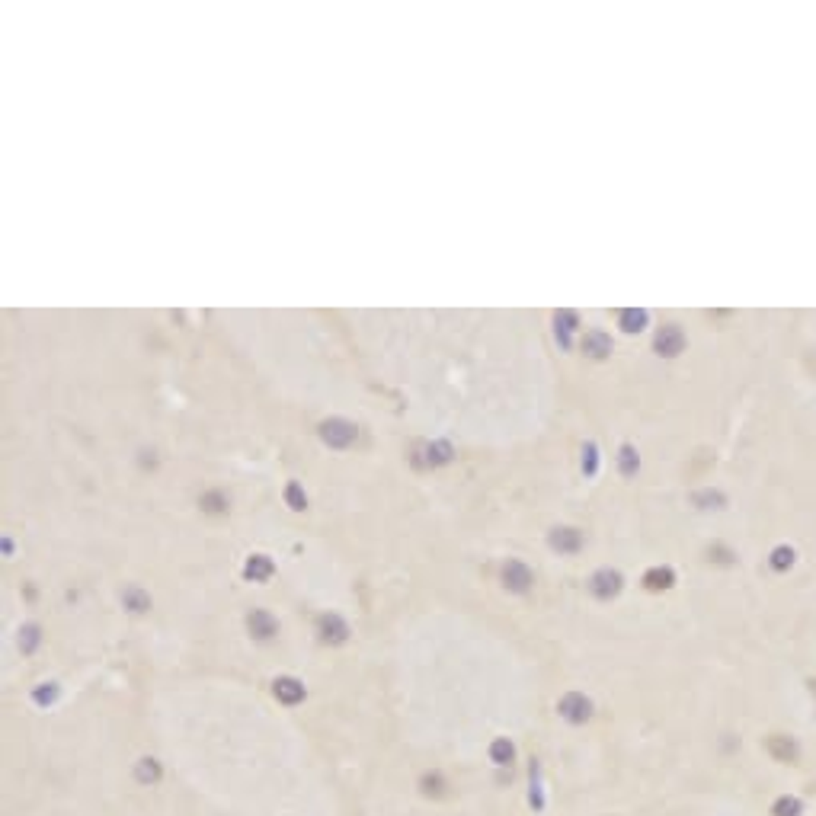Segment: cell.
I'll use <instances>...</instances> for the list:
<instances>
[{"mask_svg": "<svg viewBox=\"0 0 816 816\" xmlns=\"http://www.w3.org/2000/svg\"><path fill=\"white\" fill-rule=\"evenodd\" d=\"M445 787H448V781H445V775H439V772H429L419 778V791L426 797H445Z\"/></svg>", "mask_w": 816, "mask_h": 816, "instance_id": "obj_15", "label": "cell"}, {"mask_svg": "<svg viewBox=\"0 0 816 816\" xmlns=\"http://www.w3.org/2000/svg\"><path fill=\"white\" fill-rule=\"evenodd\" d=\"M772 564L778 567V570H781V567H787V564H791V551L778 548V551H775V560H772Z\"/></svg>", "mask_w": 816, "mask_h": 816, "instance_id": "obj_26", "label": "cell"}, {"mask_svg": "<svg viewBox=\"0 0 816 816\" xmlns=\"http://www.w3.org/2000/svg\"><path fill=\"white\" fill-rule=\"evenodd\" d=\"M503 586L509 593H528L532 589V570L522 560H506L503 564Z\"/></svg>", "mask_w": 816, "mask_h": 816, "instance_id": "obj_3", "label": "cell"}, {"mask_svg": "<svg viewBox=\"0 0 816 816\" xmlns=\"http://www.w3.org/2000/svg\"><path fill=\"white\" fill-rule=\"evenodd\" d=\"M244 573H246V579H253V583H263V579L272 577V560H269L266 554H253L250 560H246Z\"/></svg>", "mask_w": 816, "mask_h": 816, "instance_id": "obj_12", "label": "cell"}, {"mask_svg": "<svg viewBox=\"0 0 816 816\" xmlns=\"http://www.w3.org/2000/svg\"><path fill=\"white\" fill-rule=\"evenodd\" d=\"M199 503H202L205 513H224V509H228V499H224L221 493H205Z\"/></svg>", "mask_w": 816, "mask_h": 816, "instance_id": "obj_22", "label": "cell"}, {"mask_svg": "<svg viewBox=\"0 0 816 816\" xmlns=\"http://www.w3.org/2000/svg\"><path fill=\"white\" fill-rule=\"evenodd\" d=\"M653 346H657L659 355H679L682 346H685V336H682V330L676 324H666V327H659Z\"/></svg>", "mask_w": 816, "mask_h": 816, "instance_id": "obj_6", "label": "cell"}, {"mask_svg": "<svg viewBox=\"0 0 816 816\" xmlns=\"http://www.w3.org/2000/svg\"><path fill=\"white\" fill-rule=\"evenodd\" d=\"M272 695L282 704H298V701L304 698V685L298 679H291V676H279V679L272 682Z\"/></svg>", "mask_w": 816, "mask_h": 816, "instance_id": "obj_9", "label": "cell"}, {"mask_svg": "<svg viewBox=\"0 0 816 816\" xmlns=\"http://www.w3.org/2000/svg\"><path fill=\"white\" fill-rule=\"evenodd\" d=\"M317 631H320V640L324 643H343L349 637V624L343 621L340 614H320Z\"/></svg>", "mask_w": 816, "mask_h": 816, "instance_id": "obj_7", "label": "cell"}, {"mask_svg": "<svg viewBox=\"0 0 816 816\" xmlns=\"http://www.w3.org/2000/svg\"><path fill=\"white\" fill-rule=\"evenodd\" d=\"M490 758L496 762V765H509L515 758V746L509 743V739H496V743L490 746Z\"/></svg>", "mask_w": 816, "mask_h": 816, "instance_id": "obj_18", "label": "cell"}, {"mask_svg": "<svg viewBox=\"0 0 816 816\" xmlns=\"http://www.w3.org/2000/svg\"><path fill=\"white\" fill-rule=\"evenodd\" d=\"M557 711H560V717H564V720L583 723V720H589V714H593V701L586 698V695H579V692H570V695H564V698H560Z\"/></svg>", "mask_w": 816, "mask_h": 816, "instance_id": "obj_2", "label": "cell"}, {"mask_svg": "<svg viewBox=\"0 0 816 816\" xmlns=\"http://www.w3.org/2000/svg\"><path fill=\"white\" fill-rule=\"evenodd\" d=\"M593 468H595V448H593V445H586V470L593 474Z\"/></svg>", "mask_w": 816, "mask_h": 816, "instance_id": "obj_28", "label": "cell"}, {"mask_svg": "<svg viewBox=\"0 0 816 816\" xmlns=\"http://www.w3.org/2000/svg\"><path fill=\"white\" fill-rule=\"evenodd\" d=\"M768 752H772V758H778V762H794L797 758V746L794 739H787V737H768Z\"/></svg>", "mask_w": 816, "mask_h": 816, "instance_id": "obj_13", "label": "cell"}, {"mask_svg": "<svg viewBox=\"0 0 816 816\" xmlns=\"http://www.w3.org/2000/svg\"><path fill=\"white\" fill-rule=\"evenodd\" d=\"M643 324H647V314H643V311H624V314H621V327H624L628 333L643 330Z\"/></svg>", "mask_w": 816, "mask_h": 816, "instance_id": "obj_21", "label": "cell"}, {"mask_svg": "<svg viewBox=\"0 0 816 816\" xmlns=\"http://www.w3.org/2000/svg\"><path fill=\"white\" fill-rule=\"evenodd\" d=\"M551 548L560 551V554H577L583 548V534L577 528H554L551 532Z\"/></svg>", "mask_w": 816, "mask_h": 816, "instance_id": "obj_8", "label": "cell"}, {"mask_svg": "<svg viewBox=\"0 0 816 816\" xmlns=\"http://www.w3.org/2000/svg\"><path fill=\"white\" fill-rule=\"evenodd\" d=\"M160 775H164V768H160L157 758H141L135 765V778L141 781V784H157Z\"/></svg>", "mask_w": 816, "mask_h": 816, "instance_id": "obj_14", "label": "cell"}, {"mask_svg": "<svg viewBox=\"0 0 816 816\" xmlns=\"http://www.w3.org/2000/svg\"><path fill=\"white\" fill-rule=\"evenodd\" d=\"M797 813H801V801H794V797H781L775 803V816H797Z\"/></svg>", "mask_w": 816, "mask_h": 816, "instance_id": "obj_24", "label": "cell"}, {"mask_svg": "<svg viewBox=\"0 0 816 816\" xmlns=\"http://www.w3.org/2000/svg\"><path fill=\"white\" fill-rule=\"evenodd\" d=\"M589 589H593L595 599H612V595L621 593V573L618 570H599L589 579Z\"/></svg>", "mask_w": 816, "mask_h": 816, "instance_id": "obj_4", "label": "cell"}, {"mask_svg": "<svg viewBox=\"0 0 816 816\" xmlns=\"http://www.w3.org/2000/svg\"><path fill=\"white\" fill-rule=\"evenodd\" d=\"M285 503H289L291 509H304V506H308V499H304V490L295 484V480L285 487Z\"/></svg>", "mask_w": 816, "mask_h": 816, "instance_id": "obj_23", "label": "cell"}, {"mask_svg": "<svg viewBox=\"0 0 816 816\" xmlns=\"http://www.w3.org/2000/svg\"><path fill=\"white\" fill-rule=\"evenodd\" d=\"M452 445L448 442H429V445H423V464H429V468H439V464H448L452 461Z\"/></svg>", "mask_w": 816, "mask_h": 816, "instance_id": "obj_10", "label": "cell"}, {"mask_svg": "<svg viewBox=\"0 0 816 816\" xmlns=\"http://www.w3.org/2000/svg\"><path fill=\"white\" fill-rule=\"evenodd\" d=\"M554 330H557V336H560V343H564V346H570V333L577 330V314H573V311H560L554 317Z\"/></svg>", "mask_w": 816, "mask_h": 816, "instance_id": "obj_16", "label": "cell"}, {"mask_svg": "<svg viewBox=\"0 0 816 816\" xmlns=\"http://www.w3.org/2000/svg\"><path fill=\"white\" fill-rule=\"evenodd\" d=\"M583 353L593 355V359H605V355L612 353V340H608L605 333H599V330L586 333V336H583Z\"/></svg>", "mask_w": 816, "mask_h": 816, "instance_id": "obj_11", "label": "cell"}, {"mask_svg": "<svg viewBox=\"0 0 816 816\" xmlns=\"http://www.w3.org/2000/svg\"><path fill=\"white\" fill-rule=\"evenodd\" d=\"M122 602L131 608V612H147V608H151V599H147V593H141L138 586H129V589H125Z\"/></svg>", "mask_w": 816, "mask_h": 816, "instance_id": "obj_17", "label": "cell"}, {"mask_svg": "<svg viewBox=\"0 0 816 816\" xmlns=\"http://www.w3.org/2000/svg\"><path fill=\"white\" fill-rule=\"evenodd\" d=\"M355 435L359 433H355V426L349 419L333 416V419H324V423H320V439L330 448H349L355 442Z\"/></svg>", "mask_w": 816, "mask_h": 816, "instance_id": "obj_1", "label": "cell"}, {"mask_svg": "<svg viewBox=\"0 0 816 816\" xmlns=\"http://www.w3.org/2000/svg\"><path fill=\"white\" fill-rule=\"evenodd\" d=\"M36 643H39V624H26V628L20 631V650L32 653V650H36Z\"/></svg>", "mask_w": 816, "mask_h": 816, "instance_id": "obj_20", "label": "cell"}, {"mask_svg": "<svg viewBox=\"0 0 816 816\" xmlns=\"http://www.w3.org/2000/svg\"><path fill=\"white\" fill-rule=\"evenodd\" d=\"M637 470V452L634 448H621V474H634Z\"/></svg>", "mask_w": 816, "mask_h": 816, "instance_id": "obj_25", "label": "cell"}, {"mask_svg": "<svg viewBox=\"0 0 816 816\" xmlns=\"http://www.w3.org/2000/svg\"><path fill=\"white\" fill-rule=\"evenodd\" d=\"M246 628H250V634L256 637V640H269V637L279 634V621H275L266 608H256V612L246 614Z\"/></svg>", "mask_w": 816, "mask_h": 816, "instance_id": "obj_5", "label": "cell"}, {"mask_svg": "<svg viewBox=\"0 0 816 816\" xmlns=\"http://www.w3.org/2000/svg\"><path fill=\"white\" fill-rule=\"evenodd\" d=\"M51 698H55V685H48V688H36V701H39V704H48Z\"/></svg>", "mask_w": 816, "mask_h": 816, "instance_id": "obj_27", "label": "cell"}, {"mask_svg": "<svg viewBox=\"0 0 816 816\" xmlns=\"http://www.w3.org/2000/svg\"><path fill=\"white\" fill-rule=\"evenodd\" d=\"M643 586L653 589V593H657V589H669V586H672V570H666V567H663V570H647Z\"/></svg>", "mask_w": 816, "mask_h": 816, "instance_id": "obj_19", "label": "cell"}]
</instances>
